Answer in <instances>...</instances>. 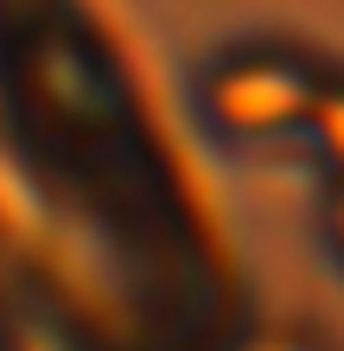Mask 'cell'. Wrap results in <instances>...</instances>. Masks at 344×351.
<instances>
[{"instance_id":"1","label":"cell","mask_w":344,"mask_h":351,"mask_svg":"<svg viewBox=\"0 0 344 351\" xmlns=\"http://www.w3.org/2000/svg\"><path fill=\"white\" fill-rule=\"evenodd\" d=\"M211 102H217V115H224L230 128H280L287 115H300L313 102V84L287 58L255 51V58H242L224 84H211Z\"/></svg>"},{"instance_id":"2","label":"cell","mask_w":344,"mask_h":351,"mask_svg":"<svg viewBox=\"0 0 344 351\" xmlns=\"http://www.w3.org/2000/svg\"><path fill=\"white\" fill-rule=\"evenodd\" d=\"M319 128H326V147L344 160V90H338V96H326V109H319Z\"/></svg>"},{"instance_id":"3","label":"cell","mask_w":344,"mask_h":351,"mask_svg":"<svg viewBox=\"0 0 344 351\" xmlns=\"http://www.w3.org/2000/svg\"><path fill=\"white\" fill-rule=\"evenodd\" d=\"M332 223H338V243H344V198H338V217H332Z\"/></svg>"}]
</instances>
